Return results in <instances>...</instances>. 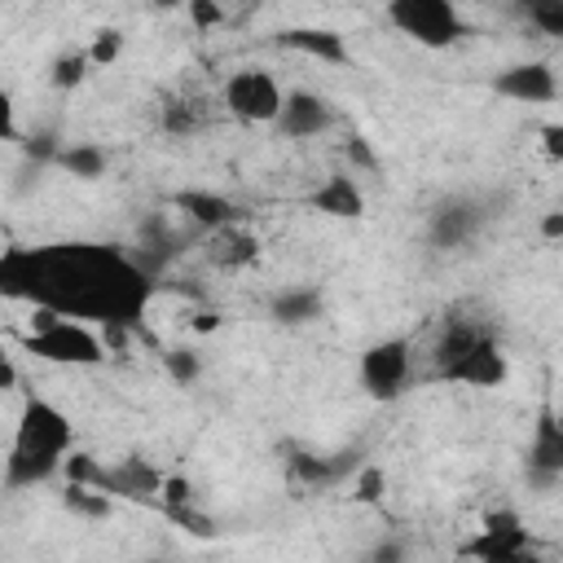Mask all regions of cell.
I'll use <instances>...</instances> for the list:
<instances>
[{
    "instance_id": "cell-18",
    "label": "cell",
    "mask_w": 563,
    "mask_h": 563,
    "mask_svg": "<svg viewBox=\"0 0 563 563\" xmlns=\"http://www.w3.org/2000/svg\"><path fill=\"white\" fill-rule=\"evenodd\" d=\"M123 44H128V35H123L119 26H101V31L88 40V57H92V66H97V70H110V66L123 57Z\"/></svg>"
},
{
    "instance_id": "cell-5",
    "label": "cell",
    "mask_w": 563,
    "mask_h": 563,
    "mask_svg": "<svg viewBox=\"0 0 563 563\" xmlns=\"http://www.w3.org/2000/svg\"><path fill=\"white\" fill-rule=\"evenodd\" d=\"M387 26L422 48H453L462 40V9L453 0H387Z\"/></svg>"
},
{
    "instance_id": "cell-12",
    "label": "cell",
    "mask_w": 563,
    "mask_h": 563,
    "mask_svg": "<svg viewBox=\"0 0 563 563\" xmlns=\"http://www.w3.org/2000/svg\"><path fill=\"white\" fill-rule=\"evenodd\" d=\"M484 224V207H475L471 198H449L435 216H431V238L440 246H466Z\"/></svg>"
},
{
    "instance_id": "cell-22",
    "label": "cell",
    "mask_w": 563,
    "mask_h": 563,
    "mask_svg": "<svg viewBox=\"0 0 563 563\" xmlns=\"http://www.w3.org/2000/svg\"><path fill=\"white\" fill-rule=\"evenodd\" d=\"M185 13H189V22H194L198 31H220L224 18H229L224 0H185Z\"/></svg>"
},
{
    "instance_id": "cell-7",
    "label": "cell",
    "mask_w": 563,
    "mask_h": 563,
    "mask_svg": "<svg viewBox=\"0 0 563 563\" xmlns=\"http://www.w3.org/2000/svg\"><path fill=\"white\" fill-rule=\"evenodd\" d=\"M506 374H510V361H506V347L493 339V334H479L449 369H444V378L449 383H462V387H479V391H488V387H501L506 383Z\"/></svg>"
},
{
    "instance_id": "cell-27",
    "label": "cell",
    "mask_w": 563,
    "mask_h": 563,
    "mask_svg": "<svg viewBox=\"0 0 563 563\" xmlns=\"http://www.w3.org/2000/svg\"><path fill=\"white\" fill-rule=\"evenodd\" d=\"M216 325H220L216 312H198V317H194V330H198V334H207V330H216Z\"/></svg>"
},
{
    "instance_id": "cell-3",
    "label": "cell",
    "mask_w": 563,
    "mask_h": 563,
    "mask_svg": "<svg viewBox=\"0 0 563 563\" xmlns=\"http://www.w3.org/2000/svg\"><path fill=\"white\" fill-rule=\"evenodd\" d=\"M26 352L35 361L48 365H70V369H88L106 361V334L97 321L84 317H66L48 303H31V321H26Z\"/></svg>"
},
{
    "instance_id": "cell-26",
    "label": "cell",
    "mask_w": 563,
    "mask_h": 563,
    "mask_svg": "<svg viewBox=\"0 0 563 563\" xmlns=\"http://www.w3.org/2000/svg\"><path fill=\"white\" fill-rule=\"evenodd\" d=\"M541 233H545V238H559V233H563V211H550V216L541 220Z\"/></svg>"
},
{
    "instance_id": "cell-17",
    "label": "cell",
    "mask_w": 563,
    "mask_h": 563,
    "mask_svg": "<svg viewBox=\"0 0 563 563\" xmlns=\"http://www.w3.org/2000/svg\"><path fill=\"white\" fill-rule=\"evenodd\" d=\"M97 66H92V57H88V48H75V53H62L57 62H53V70H48V84L57 88V92H75L88 75H92Z\"/></svg>"
},
{
    "instance_id": "cell-24",
    "label": "cell",
    "mask_w": 563,
    "mask_h": 563,
    "mask_svg": "<svg viewBox=\"0 0 563 563\" xmlns=\"http://www.w3.org/2000/svg\"><path fill=\"white\" fill-rule=\"evenodd\" d=\"M537 150L545 163H563V123H545L537 132Z\"/></svg>"
},
{
    "instance_id": "cell-21",
    "label": "cell",
    "mask_w": 563,
    "mask_h": 563,
    "mask_svg": "<svg viewBox=\"0 0 563 563\" xmlns=\"http://www.w3.org/2000/svg\"><path fill=\"white\" fill-rule=\"evenodd\" d=\"M528 22H532L541 35L563 40V0H537V4H528Z\"/></svg>"
},
{
    "instance_id": "cell-1",
    "label": "cell",
    "mask_w": 563,
    "mask_h": 563,
    "mask_svg": "<svg viewBox=\"0 0 563 563\" xmlns=\"http://www.w3.org/2000/svg\"><path fill=\"white\" fill-rule=\"evenodd\" d=\"M4 290L31 303H48L66 317H84L97 325H132L150 299L145 268L92 242H62V246H9L4 251Z\"/></svg>"
},
{
    "instance_id": "cell-14",
    "label": "cell",
    "mask_w": 563,
    "mask_h": 563,
    "mask_svg": "<svg viewBox=\"0 0 563 563\" xmlns=\"http://www.w3.org/2000/svg\"><path fill=\"white\" fill-rule=\"evenodd\" d=\"M282 48L303 53V57H317V62H347L343 35H334V31H325V26H295V31H282Z\"/></svg>"
},
{
    "instance_id": "cell-16",
    "label": "cell",
    "mask_w": 563,
    "mask_h": 563,
    "mask_svg": "<svg viewBox=\"0 0 563 563\" xmlns=\"http://www.w3.org/2000/svg\"><path fill=\"white\" fill-rule=\"evenodd\" d=\"M62 506H66L70 515H79V519H110V510H114L110 488H101V484H79V479L66 484Z\"/></svg>"
},
{
    "instance_id": "cell-23",
    "label": "cell",
    "mask_w": 563,
    "mask_h": 563,
    "mask_svg": "<svg viewBox=\"0 0 563 563\" xmlns=\"http://www.w3.org/2000/svg\"><path fill=\"white\" fill-rule=\"evenodd\" d=\"M383 493H387V475H383V466H365V471L356 475V484H352V497L365 501V506H374Z\"/></svg>"
},
{
    "instance_id": "cell-19",
    "label": "cell",
    "mask_w": 563,
    "mask_h": 563,
    "mask_svg": "<svg viewBox=\"0 0 563 563\" xmlns=\"http://www.w3.org/2000/svg\"><path fill=\"white\" fill-rule=\"evenodd\" d=\"M62 167H66L70 176H79V180H92V176L106 172V150H101V145H70V150L62 154Z\"/></svg>"
},
{
    "instance_id": "cell-4",
    "label": "cell",
    "mask_w": 563,
    "mask_h": 563,
    "mask_svg": "<svg viewBox=\"0 0 563 563\" xmlns=\"http://www.w3.org/2000/svg\"><path fill=\"white\" fill-rule=\"evenodd\" d=\"M220 106L238 123L268 128V123H277V114L286 106V88L268 66H238L220 88Z\"/></svg>"
},
{
    "instance_id": "cell-25",
    "label": "cell",
    "mask_w": 563,
    "mask_h": 563,
    "mask_svg": "<svg viewBox=\"0 0 563 563\" xmlns=\"http://www.w3.org/2000/svg\"><path fill=\"white\" fill-rule=\"evenodd\" d=\"M167 374H172V378H180V383H189V378L198 374V356H194L189 347H176V352H167Z\"/></svg>"
},
{
    "instance_id": "cell-20",
    "label": "cell",
    "mask_w": 563,
    "mask_h": 563,
    "mask_svg": "<svg viewBox=\"0 0 563 563\" xmlns=\"http://www.w3.org/2000/svg\"><path fill=\"white\" fill-rule=\"evenodd\" d=\"M273 312H277L282 321H308V317L321 312V295H317V290H286V295L273 303Z\"/></svg>"
},
{
    "instance_id": "cell-9",
    "label": "cell",
    "mask_w": 563,
    "mask_h": 563,
    "mask_svg": "<svg viewBox=\"0 0 563 563\" xmlns=\"http://www.w3.org/2000/svg\"><path fill=\"white\" fill-rule=\"evenodd\" d=\"M493 88H497L501 97L519 101V106H541V101H554L559 79H554V70H550V66L528 62V66H510L506 75H497V84H493Z\"/></svg>"
},
{
    "instance_id": "cell-2",
    "label": "cell",
    "mask_w": 563,
    "mask_h": 563,
    "mask_svg": "<svg viewBox=\"0 0 563 563\" xmlns=\"http://www.w3.org/2000/svg\"><path fill=\"white\" fill-rule=\"evenodd\" d=\"M70 444H75V427L70 418L44 400V396H31L22 405V418L13 427V440H9V457H4V484L9 488H22V484H35V479H48L66 466L70 457Z\"/></svg>"
},
{
    "instance_id": "cell-8",
    "label": "cell",
    "mask_w": 563,
    "mask_h": 563,
    "mask_svg": "<svg viewBox=\"0 0 563 563\" xmlns=\"http://www.w3.org/2000/svg\"><path fill=\"white\" fill-rule=\"evenodd\" d=\"M273 128L282 136H290V141H312V136H321V132L334 128V106L325 97H317V92L295 88V92H286V106H282V114H277Z\"/></svg>"
},
{
    "instance_id": "cell-15",
    "label": "cell",
    "mask_w": 563,
    "mask_h": 563,
    "mask_svg": "<svg viewBox=\"0 0 563 563\" xmlns=\"http://www.w3.org/2000/svg\"><path fill=\"white\" fill-rule=\"evenodd\" d=\"M176 207H180L198 229H224V224L238 220V207H233L224 194H207V189L176 194Z\"/></svg>"
},
{
    "instance_id": "cell-13",
    "label": "cell",
    "mask_w": 563,
    "mask_h": 563,
    "mask_svg": "<svg viewBox=\"0 0 563 563\" xmlns=\"http://www.w3.org/2000/svg\"><path fill=\"white\" fill-rule=\"evenodd\" d=\"M255 255H260V238H255L242 220H233V224H224V229H211L207 260H211L216 268H246Z\"/></svg>"
},
{
    "instance_id": "cell-10",
    "label": "cell",
    "mask_w": 563,
    "mask_h": 563,
    "mask_svg": "<svg viewBox=\"0 0 563 563\" xmlns=\"http://www.w3.org/2000/svg\"><path fill=\"white\" fill-rule=\"evenodd\" d=\"M308 202H312V211H321V216H339V220H356V216H365V189L356 185L352 172H330V176L308 194Z\"/></svg>"
},
{
    "instance_id": "cell-11",
    "label": "cell",
    "mask_w": 563,
    "mask_h": 563,
    "mask_svg": "<svg viewBox=\"0 0 563 563\" xmlns=\"http://www.w3.org/2000/svg\"><path fill=\"white\" fill-rule=\"evenodd\" d=\"M528 466H532V475H537L541 484L563 479V422L554 418V409L541 413L537 427H532V440H528Z\"/></svg>"
},
{
    "instance_id": "cell-6",
    "label": "cell",
    "mask_w": 563,
    "mask_h": 563,
    "mask_svg": "<svg viewBox=\"0 0 563 563\" xmlns=\"http://www.w3.org/2000/svg\"><path fill=\"white\" fill-rule=\"evenodd\" d=\"M356 374L374 400H396L413 378V343L409 339H383V343L365 347L356 361Z\"/></svg>"
}]
</instances>
